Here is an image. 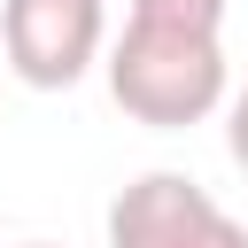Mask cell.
<instances>
[{
  "instance_id": "1",
  "label": "cell",
  "mask_w": 248,
  "mask_h": 248,
  "mask_svg": "<svg viewBox=\"0 0 248 248\" xmlns=\"http://www.w3.org/2000/svg\"><path fill=\"white\" fill-rule=\"evenodd\" d=\"M108 101L147 132H186L225 108V0H132L101 46Z\"/></svg>"
},
{
  "instance_id": "2",
  "label": "cell",
  "mask_w": 248,
  "mask_h": 248,
  "mask_svg": "<svg viewBox=\"0 0 248 248\" xmlns=\"http://www.w3.org/2000/svg\"><path fill=\"white\" fill-rule=\"evenodd\" d=\"M108 46V0H0V62L31 93H70Z\"/></svg>"
},
{
  "instance_id": "3",
  "label": "cell",
  "mask_w": 248,
  "mask_h": 248,
  "mask_svg": "<svg viewBox=\"0 0 248 248\" xmlns=\"http://www.w3.org/2000/svg\"><path fill=\"white\" fill-rule=\"evenodd\" d=\"M217 209V194L186 170H140L108 202V248H186V232Z\"/></svg>"
},
{
  "instance_id": "4",
  "label": "cell",
  "mask_w": 248,
  "mask_h": 248,
  "mask_svg": "<svg viewBox=\"0 0 248 248\" xmlns=\"http://www.w3.org/2000/svg\"><path fill=\"white\" fill-rule=\"evenodd\" d=\"M186 248H248V225H240V217H225V209H209V217L186 232Z\"/></svg>"
},
{
  "instance_id": "5",
  "label": "cell",
  "mask_w": 248,
  "mask_h": 248,
  "mask_svg": "<svg viewBox=\"0 0 248 248\" xmlns=\"http://www.w3.org/2000/svg\"><path fill=\"white\" fill-rule=\"evenodd\" d=\"M225 147H232V163L248 170V85L225 93Z\"/></svg>"
},
{
  "instance_id": "6",
  "label": "cell",
  "mask_w": 248,
  "mask_h": 248,
  "mask_svg": "<svg viewBox=\"0 0 248 248\" xmlns=\"http://www.w3.org/2000/svg\"><path fill=\"white\" fill-rule=\"evenodd\" d=\"M23 248H54V240H23Z\"/></svg>"
}]
</instances>
